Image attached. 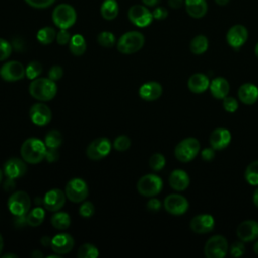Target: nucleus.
Masks as SVG:
<instances>
[{"instance_id": "46", "label": "nucleus", "mask_w": 258, "mask_h": 258, "mask_svg": "<svg viewBox=\"0 0 258 258\" xmlns=\"http://www.w3.org/2000/svg\"><path fill=\"white\" fill-rule=\"evenodd\" d=\"M71 34L67 29H59V31L56 33V42L60 45H66L71 40Z\"/></svg>"}, {"instance_id": "3", "label": "nucleus", "mask_w": 258, "mask_h": 258, "mask_svg": "<svg viewBox=\"0 0 258 258\" xmlns=\"http://www.w3.org/2000/svg\"><path fill=\"white\" fill-rule=\"evenodd\" d=\"M144 35L139 31H128L120 36L117 42V49L123 54L137 52L144 45Z\"/></svg>"}, {"instance_id": "29", "label": "nucleus", "mask_w": 258, "mask_h": 258, "mask_svg": "<svg viewBox=\"0 0 258 258\" xmlns=\"http://www.w3.org/2000/svg\"><path fill=\"white\" fill-rule=\"evenodd\" d=\"M69 48H70V51L76 56H80L84 54L87 49L86 39L82 34L73 35L69 42Z\"/></svg>"}, {"instance_id": "11", "label": "nucleus", "mask_w": 258, "mask_h": 258, "mask_svg": "<svg viewBox=\"0 0 258 258\" xmlns=\"http://www.w3.org/2000/svg\"><path fill=\"white\" fill-rule=\"evenodd\" d=\"M128 18L131 23L138 27H146L153 20L152 12H150L146 6L139 4L133 5L129 8Z\"/></svg>"}, {"instance_id": "32", "label": "nucleus", "mask_w": 258, "mask_h": 258, "mask_svg": "<svg viewBox=\"0 0 258 258\" xmlns=\"http://www.w3.org/2000/svg\"><path fill=\"white\" fill-rule=\"evenodd\" d=\"M44 217H45L44 209L41 207H36V208L30 210L26 214L27 225L30 227H38L43 222Z\"/></svg>"}, {"instance_id": "8", "label": "nucleus", "mask_w": 258, "mask_h": 258, "mask_svg": "<svg viewBox=\"0 0 258 258\" xmlns=\"http://www.w3.org/2000/svg\"><path fill=\"white\" fill-rule=\"evenodd\" d=\"M64 194L67 199H69L71 202L82 203L89 195L87 182L80 177H74L68 181L64 188Z\"/></svg>"}, {"instance_id": "15", "label": "nucleus", "mask_w": 258, "mask_h": 258, "mask_svg": "<svg viewBox=\"0 0 258 258\" xmlns=\"http://www.w3.org/2000/svg\"><path fill=\"white\" fill-rule=\"evenodd\" d=\"M67 196L66 194L59 188H52L44 195L42 199V205L45 210L50 212H57L59 211L66 203Z\"/></svg>"}, {"instance_id": "22", "label": "nucleus", "mask_w": 258, "mask_h": 258, "mask_svg": "<svg viewBox=\"0 0 258 258\" xmlns=\"http://www.w3.org/2000/svg\"><path fill=\"white\" fill-rule=\"evenodd\" d=\"M139 97L145 101H155L162 94V87L159 83L150 81L140 86L138 91Z\"/></svg>"}, {"instance_id": "64", "label": "nucleus", "mask_w": 258, "mask_h": 258, "mask_svg": "<svg viewBox=\"0 0 258 258\" xmlns=\"http://www.w3.org/2000/svg\"><path fill=\"white\" fill-rule=\"evenodd\" d=\"M2 178H3V169L0 168V183L2 181Z\"/></svg>"}, {"instance_id": "36", "label": "nucleus", "mask_w": 258, "mask_h": 258, "mask_svg": "<svg viewBox=\"0 0 258 258\" xmlns=\"http://www.w3.org/2000/svg\"><path fill=\"white\" fill-rule=\"evenodd\" d=\"M77 256L79 258H97L99 256V250L93 244L85 243L79 248Z\"/></svg>"}, {"instance_id": "48", "label": "nucleus", "mask_w": 258, "mask_h": 258, "mask_svg": "<svg viewBox=\"0 0 258 258\" xmlns=\"http://www.w3.org/2000/svg\"><path fill=\"white\" fill-rule=\"evenodd\" d=\"M152 16L156 20H163L168 16V11L166 8H164L162 6H158L153 10Z\"/></svg>"}, {"instance_id": "24", "label": "nucleus", "mask_w": 258, "mask_h": 258, "mask_svg": "<svg viewBox=\"0 0 258 258\" xmlns=\"http://www.w3.org/2000/svg\"><path fill=\"white\" fill-rule=\"evenodd\" d=\"M168 182L173 189L181 191L187 188V186L189 185V176L182 169H174L169 174Z\"/></svg>"}, {"instance_id": "63", "label": "nucleus", "mask_w": 258, "mask_h": 258, "mask_svg": "<svg viewBox=\"0 0 258 258\" xmlns=\"http://www.w3.org/2000/svg\"><path fill=\"white\" fill-rule=\"evenodd\" d=\"M255 55H256L257 58H258V42H257V44L255 45Z\"/></svg>"}, {"instance_id": "45", "label": "nucleus", "mask_w": 258, "mask_h": 258, "mask_svg": "<svg viewBox=\"0 0 258 258\" xmlns=\"http://www.w3.org/2000/svg\"><path fill=\"white\" fill-rule=\"evenodd\" d=\"M29 6L36 9H43L49 7L55 0H24Z\"/></svg>"}, {"instance_id": "7", "label": "nucleus", "mask_w": 258, "mask_h": 258, "mask_svg": "<svg viewBox=\"0 0 258 258\" xmlns=\"http://www.w3.org/2000/svg\"><path fill=\"white\" fill-rule=\"evenodd\" d=\"M30 197L24 190H18L13 192L7 201L8 210L13 216L26 215L30 211Z\"/></svg>"}, {"instance_id": "6", "label": "nucleus", "mask_w": 258, "mask_h": 258, "mask_svg": "<svg viewBox=\"0 0 258 258\" xmlns=\"http://www.w3.org/2000/svg\"><path fill=\"white\" fill-rule=\"evenodd\" d=\"M162 179L153 173H148L141 176L137 181V190L138 192L147 198H152L158 195L162 189Z\"/></svg>"}, {"instance_id": "27", "label": "nucleus", "mask_w": 258, "mask_h": 258, "mask_svg": "<svg viewBox=\"0 0 258 258\" xmlns=\"http://www.w3.org/2000/svg\"><path fill=\"white\" fill-rule=\"evenodd\" d=\"M184 6L187 14L196 19L204 17L208 12L206 0H184Z\"/></svg>"}, {"instance_id": "5", "label": "nucleus", "mask_w": 258, "mask_h": 258, "mask_svg": "<svg viewBox=\"0 0 258 258\" xmlns=\"http://www.w3.org/2000/svg\"><path fill=\"white\" fill-rule=\"evenodd\" d=\"M201 145L197 138L187 137L179 141L174 148V155L181 162L192 160L200 152Z\"/></svg>"}, {"instance_id": "38", "label": "nucleus", "mask_w": 258, "mask_h": 258, "mask_svg": "<svg viewBox=\"0 0 258 258\" xmlns=\"http://www.w3.org/2000/svg\"><path fill=\"white\" fill-rule=\"evenodd\" d=\"M97 41L100 45L104 47H112L116 43V37L110 31H102L101 33L98 34Z\"/></svg>"}, {"instance_id": "2", "label": "nucleus", "mask_w": 258, "mask_h": 258, "mask_svg": "<svg viewBox=\"0 0 258 258\" xmlns=\"http://www.w3.org/2000/svg\"><path fill=\"white\" fill-rule=\"evenodd\" d=\"M28 91L32 98L41 102H47L55 97L57 87L55 82L49 78H36L31 80Z\"/></svg>"}, {"instance_id": "18", "label": "nucleus", "mask_w": 258, "mask_h": 258, "mask_svg": "<svg viewBox=\"0 0 258 258\" xmlns=\"http://www.w3.org/2000/svg\"><path fill=\"white\" fill-rule=\"evenodd\" d=\"M190 230L196 234H206L214 230L215 219L209 214H200L194 217L189 223Z\"/></svg>"}, {"instance_id": "47", "label": "nucleus", "mask_w": 258, "mask_h": 258, "mask_svg": "<svg viewBox=\"0 0 258 258\" xmlns=\"http://www.w3.org/2000/svg\"><path fill=\"white\" fill-rule=\"evenodd\" d=\"M63 75V70L60 66H52L48 71V78L52 81H58Z\"/></svg>"}, {"instance_id": "17", "label": "nucleus", "mask_w": 258, "mask_h": 258, "mask_svg": "<svg viewBox=\"0 0 258 258\" xmlns=\"http://www.w3.org/2000/svg\"><path fill=\"white\" fill-rule=\"evenodd\" d=\"M226 39L228 44L235 48L238 49L240 48L242 45L245 44V42L248 39V30L247 28L242 25V24H236L233 25L232 27L229 28L227 35H226Z\"/></svg>"}, {"instance_id": "30", "label": "nucleus", "mask_w": 258, "mask_h": 258, "mask_svg": "<svg viewBox=\"0 0 258 258\" xmlns=\"http://www.w3.org/2000/svg\"><path fill=\"white\" fill-rule=\"evenodd\" d=\"M50 223L57 230H66L71 225V217L66 212H55L50 218Z\"/></svg>"}, {"instance_id": "55", "label": "nucleus", "mask_w": 258, "mask_h": 258, "mask_svg": "<svg viewBox=\"0 0 258 258\" xmlns=\"http://www.w3.org/2000/svg\"><path fill=\"white\" fill-rule=\"evenodd\" d=\"M40 242H41V245H42V246H44V247H48V246H50L51 238H49L48 236H44V237H42V238H41Z\"/></svg>"}, {"instance_id": "34", "label": "nucleus", "mask_w": 258, "mask_h": 258, "mask_svg": "<svg viewBox=\"0 0 258 258\" xmlns=\"http://www.w3.org/2000/svg\"><path fill=\"white\" fill-rule=\"evenodd\" d=\"M44 143L48 148H58L62 143V136L58 130H50L44 137Z\"/></svg>"}, {"instance_id": "42", "label": "nucleus", "mask_w": 258, "mask_h": 258, "mask_svg": "<svg viewBox=\"0 0 258 258\" xmlns=\"http://www.w3.org/2000/svg\"><path fill=\"white\" fill-rule=\"evenodd\" d=\"M95 212V207L92 202L90 201H85L82 203L80 209H79V214L83 218H90L94 215Z\"/></svg>"}, {"instance_id": "16", "label": "nucleus", "mask_w": 258, "mask_h": 258, "mask_svg": "<svg viewBox=\"0 0 258 258\" xmlns=\"http://www.w3.org/2000/svg\"><path fill=\"white\" fill-rule=\"evenodd\" d=\"M27 170L26 162L18 157H11L3 164V172L6 177L11 179H17L22 177Z\"/></svg>"}, {"instance_id": "35", "label": "nucleus", "mask_w": 258, "mask_h": 258, "mask_svg": "<svg viewBox=\"0 0 258 258\" xmlns=\"http://www.w3.org/2000/svg\"><path fill=\"white\" fill-rule=\"evenodd\" d=\"M245 179L251 185H258V160L251 162L246 167Z\"/></svg>"}, {"instance_id": "59", "label": "nucleus", "mask_w": 258, "mask_h": 258, "mask_svg": "<svg viewBox=\"0 0 258 258\" xmlns=\"http://www.w3.org/2000/svg\"><path fill=\"white\" fill-rule=\"evenodd\" d=\"M215 2L220 6H225L230 2V0H215Z\"/></svg>"}, {"instance_id": "9", "label": "nucleus", "mask_w": 258, "mask_h": 258, "mask_svg": "<svg viewBox=\"0 0 258 258\" xmlns=\"http://www.w3.org/2000/svg\"><path fill=\"white\" fill-rule=\"evenodd\" d=\"M204 252L207 258H223L228 252V241L222 235L212 236L206 242Z\"/></svg>"}, {"instance_id": "60", "label": "nucleus", "mask_w": 258, "mask_h": 258, "mask_svg": "<svg viewBox=\"0 0 258 258\" xmlns=\"http://www.w3.org/2000/svg\"><path fill=\"white\" fill-rule=\"evenodd\" d=\"M2 257L3 258H6V257H17V255H15L13 253H6V254H3Z\"/></svg>"}, {"instance_id": "39", "label": "nucleus", "mask_w": 258, "mask_h": 258, "mask_svg": "<svg viewBox=\"0 0 258 258\" xmlns=\"http://www.w3.org/2000/svg\"><path fill=\"white\" fill-rule=\"evenodd\" d=\"M165 157L163 156V154L159 153V152H156V153H153L150 158H149V166L152 170L154 171H159L161 170L164 166H165Z\"/></svg>"}, {"instance_id": "13", "label": "nucleus", "mask_w": 258, "mask_h": 258, "mask_svg": "<svg viewBox=\"0 0 258 258\" xmlns=\"http://www.w3.org/2000/svg\"><path fill=\"white\" fill-rule=\"evenodd\" d=\"M0 77L6 82H16L25 77V68L17 60L5 62L0 68Z\"/></svg>"}, {"instance_id": "37", "label": "nucleus", "mask_w": 258, "mask_h": 258, "mask_svg": "<svg viewBox=\"0 0 258 258\" xmlns=\"http://www.w3.org/2000/svg\"><path fill=\"white\" fill-rule=\"evenodd\" d=\"M42 72V66L39 61L32 60L25 68V77L29 80L36 79Z\"/></svg>"}, {"instance_id": "31", "label": "nucleus", "mask_w": 258, "mask_h": 258, "mask_svg": "<svg viewBox=\"0 0 258 258\" xmlns=\"http://www.w3.org/2000/svg\"><path fill=\"white\" fill-rule=\"evenodd\" d=\"M209 47V40L207 36L200 34L195 36L190 43H189V49L194 54H203L207 51Z\"/></svg>"}, {"instance_id": "49", "label": "nucleus", "mask_w": 258, "mask_h": 258, "mask_svg": "<svg viewBox=\"0 0 258 258\" xmlns=\"http://www.w3.org/2000/svg\"><path fill=\"white\" fill-rule=\"evenodd\" d=\"M59 158V153L57 148H48L46 149V153H45V159L47 162L51 163V162H55L57 161Z\"/></svg>"}, {"instance_id": "1", "label": "nucleus", "mask_w": 258, "mask_h": 258, "mask_svg": "<svg viewBox=\"0 0 258 258\" xmlns=\"http://www.w3.org/2000/svg\"><path fill=\"white\" fill-rule=\"evenodd\" d=\"M46 149L47 147L44 141L36 137H30L22 143L20 148V154L22 159L26 163L36 164L41 162L45 158Z\"/></svg>"}, {"instance_id": "10", "label": "nucleus", "mask_w": 258, "mask_h": 258, "mask_svg": "<svg viewBox=\"0 0 258 258\" xmlns=\"http://www.w3.org/2000/svg\"><path fill=\"white\" fill-rule=\"evenodd\" d=\"M112 146L111 141L107 137H98L88 145L86 153L90 159L100 160L110 153Z\"/></svg>"}, {"instance_id": "57", "label": "nucleus", "mask_w": 258, "mask_h": 258, "mask_svg": "<svg viewBox=\"0 0 258 258\" xmlns=\"http://www.w3.org/2000/svg\"><path fill=\"white\" fill-rule=\"evenodd\" d=\"M253 203L258 208V188H256L253 194Z\"/></svg>"}, {"instance_id": "62", "label": "nucleus", "mask_w": 258, "mask_h": 258, "mask_svg": "<svg viewBox=\"0 0 258 258\" xmlns=\"http://www.w3.org/2000/svg\"><path fill=\"white\" fill-rule=\"evenodd\" d=\"M253 249H254V252L256 253V254H258V241L254 244V247H253Z\"/></svg>"}, {"instance_id": "26", "label": "nucleus", "mask_w": 258, "mask_h": 258, "mask_svg": "<svg viewBox=\"0 0 258 258\" xmlns=\"http://www.w3.org/2000/svg\"><path fill=\"white\" fill-rule=\"evenodd\" d=\"M210 91L215 99L223 100L228 96L230 91V85L228 81L223 77L215 78L210 83Z\"/></svg>"}, {"instance_id": "51", "label": "nucleus", "mask_w": 258, "mask_h": 258, "mask_svg": "<svg viewBox=\"0 0 258 258\" xmlns=\"http://www.w3.org/2000/svg\"><path fill=\"white\" fill-rule=\"evenodd\" d=\"M202 158L205 160V161H211L214 159L215 157V149L213 147H208V148H204L202 150Z\"/></svg>"}, {"instance_id": "4", "label": "nucleus", "mask_w": 258, "mask_h": 258, "mask_svg": "<svg viewBox=\"0 0 258 258\" xmlns=\"http://www.w3.org/2000/svg\"><path fill=\"white\" fill-rule=\"evenodd\" d=\"M76 20L77 12L70 4H58L52 11V21L59 29H68L72 27L76 23Z\"/></svg>"}, {"instance_id": "20", "label": "nucleus", "mask_w": 258, "mask_h": 258, "mask_svg": "<svg viewBox=\"0 0 258 258\" xmlns=\"http://www.w3.org/2000/svg\"><path fill=\"white\" fill-rule=\"evenodd\" d=\"M238 238L242 242H252L258 238V222L247 220L239 224L236 230Z\"/></svg>"}, {"instance_id": "41", "label": "nucleus", "mask_w": 258, "mask_h": 258, "mask_svg": "<svg viewBox=\"0 0 258 258\" xmlns=\"http://www.w3.org/2000/svg\"><path fill=\"white\" fill-rule=\"evenodd\" d=\"M12 52V44L0 37V61L7 59Z\"/></svg>"}, {"instance_id": "28", "label": "nucleus", "mask_w": 258, "mask_h": 258, "mask_svg": "<svg viewBox=\"0 0 258 258\" xmlns=\"http://www.w3.org/2000/svg\"><path fill=\"white\" fill-rule=\"evenodd\" d=\"M101 15L106 20H113L119 13V6L116 0H105L101 5Z\"/></svg>"}, {"instance_id": "40", "label": "nucleus", "mask_w": 258, "mask_h": 258, "mask_svg": "<svg viewBox=\"0 0 258 258\" xmlns=\"http://www.w3.org/2000/svg\"><path fill=\"white\" fill-rule=\"evenodd\" d=\"M131 145V140L127 135H119L113 142V147L117 151H125Z\"/></svg>"}, {"instance_id": "43", "label": "nucleus", "mask_w": 258, "mask_h": 258, "mask_svg": "<svg viewBox=\"0 0 258 258\" xmlns=\"http://www.w3.org/2000/svg\"><path fill=\"white\" fill-rule=\"evenodd\" d=\"M238 106H239V104H238L237 100L233 97H228L227 96L223 99V107L229 113L236 112L237 109H238Z\"/></svg>"}, {"instance_id": "14", "label": "nucleus", "mask_w": 258, "mask_h": 258, "mask_svg": "<svg viewBox=\"0 0 258 258\" xmlns=\"http://www.w3.org/2000/svg\"><path fill=\"white\" fill-rule=\"evenodd\" d=\"M163 207L165 211L171 215L179 216L184 214L188 209L187 200L178 194L168 195L163 201Z\"/></svg>"}, {"instance_id": "44", "label": "nucleus", "mask_w": 258, "mask_h": 258, "mask_svg": "<svg viewBox=\"0 0 258 258\" xmlns=\"http://www.w3.org/2000/svg\"><path fill=\"white\" fill-rule=\"evenodd\" d=\"M230 253L233 257H240V256L244 255V253H245L244 242H242L241 240L234 242L230 247Z\"/></svg>"}, {"instance_id": "61", "label": "nucleus", "mask_w": 258, "mask_h": 258, "mask_svg": "<svg viewBox=\"0 0 258 258\" xmlns=\"http://www.w3.org/2000/svg\"><path fill=\"white\" fill-rule=\"evenodd\" d=\"M2 250H3V237L2 235L0 234V255L2 253Z\"/></svg>"}, {"instance_id": "33", "label": "nucleus", "mask_w": 258, "mask_h": 258, "mask_svg": "<svg viewBox=\"0 0 258 258\" xmlns=\"http://www.w3.org/2000/svg\"><path fill=\"white\" fill-rule=\"evenodd\" d=\"M56 37V32L54 28L50 26H45L40 28L36 33V38L41 44H50Z\"/></svg>"}, {"instance_id": "50", "label": "nucleus", "mask_w": 258, "mask_h": 258, "mask_svg": "<svg viewBox=\"0 0 258 258\" xmlns=\"http://www.w3.org/2000/svg\"><path fill=\"white\" fill-rule=\"evenodd\" d=\"M146 208L150 212H158L160 210V208H161V203H160V201L158 199L152 198V199H150L147 202Z\"/></svg>"}, {"instance_id": "23", "label": "nucleus", "mask_w": 258, "mask_h": 258, "mask_svg": "<svg viewBox=\"0 0 258 258\" xmlns=\"http://www.w3.org/2000/svg\"><path fill=\"white\" fill-rule=\"evenodd\" d=\"M238 97L245 105H253L258 100V87L251 83H246L240 86Z\"/></svg>"}, {"instance_id": "25", "label": "nucleus", "mask_w": 258, "mask_h": 258, "mask_svg": "<svg viewBox=\"0 0 258 258\" xmlns=\"http://www.w3.org/2000/svg\"><path fill=\"white\" fill-rule=\"evenodd\" d=\"M187 87L192 93H204L210 87V80L206 75L202 73H197L189 77L187 81Z\"/></svg>"}, {"instance_id": "54", "label": "nucleus", "mask_w": 258, "mask_h": 258, "mask_svg": "<svg viewBox=\"0 0 258 258\" xmlns=\"http://www.w3.org/2000/svg\"><path fill=\"white\" fill-rule=\"evenodd\" d=\"M6 190H12L15 187V179H11V178H6L5 182H4V186H3Z\"/></svg>"}, {"instance_id": "12", "label": "nucleus", "mask_w": 258, "mask_h": 258, "mask_svg": "<svg viewBox=\"0 0 258 258\" xmlns=\"http://www.w3.org/2000/svg\"><path fill=\"white\" fill-rule=\"evenodd\" d=\"M30 121L39 127L46 126L49 124L52 118L51 111L47 105L44 103H35L33 104L28 112Z\"/></svg>"}, {"instance_id": "19", "label": "nucleus", "mask_w": 258, "mask_h": 258, "mask_svg": "<svg viewBox=\"0 0 258 258\" xmlns=\"http://www.w3.org/2000/svg\"><path fill=\"white\" fill-rule=\"evenodd\" d=\"M74 238L68 233H59L51 238L50 247L56 254L63 255L70 253L74 248Z\"/></svg>"}, {"instance_id": "21", "label": "nucleus", "mask_w": 258, "mask_h": 258, "mask_svg": "<svg viewBox=\"0 0 258 258\" xmlns=\"http://www.w3.org/2000/svg\"><path fill=\"white\" fill-rule=\"evenodd\" d=\"M210 144L215 150L226 148L231 142V132L226 128H216L210 135Z\"/></svg>"}, {"instance_id": "58", "label": "nucleus", "mask_w": 258, "mask_h": 258, "mask_svg": "<svg viewBox=\"0 0 258 258\" xmlns=\"http://www.w3.org/2000/svg\"><path fill=\"white\" fill-rule=\"evenodd\" d=\"M31 256L34 257V258H35V257H36V258H38V257L40 258V257L43 256V254H42L40 251H38V250H33V252L31 253Z\"/></svg>"}, {"instance_id": "53", "label": "nucleus", "mask_w": 258, "mask_h": 258, "mask_svg": "<svg viewBox=\"0 0 258 258\" xmlns=\"http://www.w3.org/2000/svg\"><path fill=\"white\" fill-rule=\"evenodd\" d=\"M168 5L173 9H178L184 5V0H168Z\"/></svg>"}, {"instance_id": "56", "label": "nucleus", "mask_w": 258, "mask_h": 258, "mask_svg": "<svg viewBox=\"0 0 258 258\" xmlns=\"http://www.w3.org/2000/svg\"><path fill=\"white\" fill-rule=\"evenodd\" d=\"M159 0H142V3L145 6H149V7H153L158 3Z\"/></svg>"}, {"instance_id": "52", "label": "nucleus", "mask_w": 258, "mask_h": 258, "mask_svg": "<svg viewBox=\"0 0 258 258\" xmlns=\"http://www.w3.org/2000/svg\"><path fill=\"white\" fill-rule=\"evenodd\" d=\"M13 223H14V226H15L16 228H22V227L26 226V225H27L26 215H23V216H14Z\"/></svg>"}]
</instances>
